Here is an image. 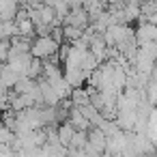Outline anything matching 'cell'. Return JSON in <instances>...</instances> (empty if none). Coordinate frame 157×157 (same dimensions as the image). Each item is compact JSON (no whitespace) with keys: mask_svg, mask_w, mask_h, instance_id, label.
Wrapping results in <instances>:
<instances>
[{"mask_svg":"<svg viewBox=\"0 0 157 157\" xmlns=\"http://www.w3.org/2000/svg\"><path fill=\"white\" fill-rule=\"evenodd\" d=\"M58 48L60 45H56L50 37H37V39H33V43H30V58H37V60H48V58H52V56H56L58 54Z\"/></svg>","mask_w":157,"mask_h":157,"instance_id":"1","label":"cell"},{"mask_svg":"<svg viewBox=\"0 0 157 157\" xmlns=\"http://www.w3.org/2000/svg\"><path fill=\"white\" fill-rule=\"evenodd\" d=\"M73 133H75V129H73L69 123H63V125H58V127H56V140H58V144H60V146H65V148H69Z\"/></svg>","mask_w":157,"mask_h":157,"instance_id":"2","label":"cell"}]
</instances>
